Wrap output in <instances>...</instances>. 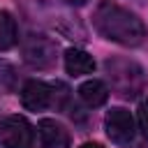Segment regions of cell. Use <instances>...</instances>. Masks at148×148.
<instances>
[{"mask_svg": "<svg viewBox=\"0 0 148 148\" xmlns=\"http://www.w3.org/2000/svg\"><path fill=\"white\" fill-rule=\"evenodd\" d=\"M79 148H104V146L97 143V141H88V143H83V146H79Z\"/></svg>", "mask_w": 148, "mask_h": 148, "instance_id": "cell-13", "label": "cell"}, {"mask_svg": "<svg viewBox=\"0 0 148 148\" xmlns=\"http://www.w3.org/2000/svg\"><path fill=\"white\" fill-rule=\"evenodd\" d=\"M18 86V72L12 62L2 60L0 58V95H7V92H14Z\"/></svg>", "mask_w": 148, "mask_h": 148, "instance_id": "cell-11", "label": "cell"}, {"mask_svg": "<svg viewBox=\"0 0 148 148\" xmlns=\"http://www.w3.org/2000/svg\"><path fill=\"white\" fill-rule=\"evenodd\" d=\"M56 90H58V83H44V81L30 79L21 88V104L28 111H44L49 106H60L67 99V88L62 86L60 92Z\"/></svg>", "mask_w": 148, "mask_h": 148, "instance_id": "cell-3", "label": "cell"}, {"mask_svg": "<svg viewBox=\"0 0 148 148\" xmlns=\"http://www.w3.org/2000/svg\"><path fill=\"white\" fill-rule=\"evenodd\" d=\"M65 69L72 76H83V74H92L95 72V60L88 51L83 49H69L65 51Z\"/></svg>", "mask_w": 148, "mask_h": 148, "instance_id": "cell-8", "label": "cell"}, {"mask_svg": "<svg viewBox=\"0 0 148 148\" xmlns=\"http://www.w3.org/2000/svg\"><path fill=\"white\" fill-rule=\"evenodd\" d=\"M79 97H81V102H83L86 106L95 109V106H102V104L109 99V88H106L102 81L90 79V81L81 83V88H79Z\"/></svg>", "mask_w": 148, "mask_h": 148, "instance_id": "cell-9", "label": "cell"}, {"mask_svg": "<svg viewBox=\"0 0 148 148\" xmlns=\"http://www.w3.org/2000/svg\"><path fill=\"white\" fill-rule=\"evenodd\" d=\"M0 146L2 148H30L32 125L23 116H7L0 120Z\"/></svg>", "mask_w": 148, "mask_h": 148, "instance_id": "cell-5", "label": "cell"}, {"mask_svg": "<svg viewBox=\"0 0 148 148\" xmlns=\"http://www.w3.org/2000/svg\"><path fill=\"white\" fill-rule=\"evenodd\" d=\"M104 72L111 83V90L125 99H134L146 90V72L139 62L130 58H106Z\"/></svg>", "mask_w": 148, "mask_h": 148, "instance_id": "cell-2", "label": "cell"}, {"mask_svg": "<svg viewBox=\"0 0 148 148\" xmlns=\"http://www.w3.org/2000/svg\"><path fill=\"white\" fill-rule=\"evenodd\" d=\"M104 130H106V136H109L113 143H118V146L130 143V141L134 139V132H136L132 113H130L127 109H123V106H116V109H111V111L106 113V118H104Z\"/></svg>", "mask_w": 148, "mask_h": 148, "instance_id": "cell-6", "label": "cell"}, {"mask_svg": "<svg viewBox=\"0 0 148 148\" xmlns=\"http://www.w3.org/2000/svg\"><path fill=\"white\" fill-rule=\"evenodd\" d=\"M18 39V30H16V21L9 12L0 9V51H7L16 44Z\"/></svg>", "mask_w": 148, "mask_h": 148, "instance_id": "cell-10", "label": "cell"}, {"mask_svg": "<svg viewBox=\"0 0 148 148\" xmlns=\"http://www.w3.org/2000/svg\"><path fill=\"white\" fill-rule=\"evenodd\" d=\"M92 25H95V30L104 39L116 42L120 46H139L146 39V25H143V21L134 12L120 7V5H116L111 0H104L95 9Z\"/></svg>", "mask_w": 148, "mask_h": 148, "instance_id": "cell-1", "label": "cell"}, {"mask_svg": "<svg viewBox=\"0 0 148 148\" xmlns=\"http://www.w3.org/2000/svg\"><path fill=\"white\" fill-rule=\"evenodd\" d=\"M136 123H139V130L143 134V139H148V99H143L136 109Z\"/></svg>", "mask_w": 148, "mask_h": 148, "instance_id": "cell-12", "label": "cell"}, {"mask_svg": "<svg viewBox=\"0 0 148 148\" xmlns=\"http://www.w3.org/2000/svg\"><path fill=\"white\" fill-rule=\"evenodd\" d=\"M37 132H39V139H42L44 148H69V134L60 123H56L51 118H44V120H39Z\"/></svg>", "mask_w": 148, "mask_h": 148, "instance_id": "cell-7", "label": "cell"}, {"mask_svg": "<svg viewBox=\"0 0 148 148\" xmlns=\"http://www.w3.org/2000/svg\"><path fill=\"white\" fill-rule=\"evenodd\" d=\"M23 60L35 69H51L58 60V42L42 32H28L21 39Z\"/></svg>", "mask_w": 148, "mask_h": 148, "instance_id": "cell-4", "label": "cell"}, {"mask_svg": "<svg viewBox=\"0 0 148 148\" xmlns=\"http://www.w3.org/2000/svg\"><path fill=\"white\" fill-rule=\"evenodd\" d=\"M67 2H69V5H86L88 0H67Z\"/></svg>", "mask_w": 148, "mask_h": 148, "instance_id": "cell-14", "label": "cell"}]
</instances>
